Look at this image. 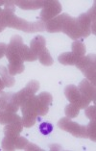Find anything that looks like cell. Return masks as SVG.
I'll return each instance as SVG.
<instances>
[{
    "label": "cell",
    "mask_w": 96,
    "mask_h": 151,
    "mask_svg": "<svg viewBox=\"0 0 96 151\" xmlns=\"http://www.w3.org/2000/svg\"><path fill=\"white\" fill-rule=\"evenodd\" d=\"M12 94L11 93H4L2 91L0 93V111H5L7 106H8L9 102L11 101V98H12Z\"/></svg>",
    "instance_id": "20"
},
{
    "label": "cell",
    "mask_w": 96,
    "mask_h": 151,
    "mask_svg": "<svg viewBox=\"0 0 96 151\" xmlns=\"http://www.w3.org/2000/svg\"><path fill=\"white\" fill-rule=\"evenodd\" d=\"M17 7H19L22 10H38L43 7L44 1L42 0H38V1H35V0H32V1H27V0H24V1H14Z\"/></svg>",
    "instance_id": "13"
},
{
    "label": "cell",
    "mask_w": 96,
    "mask_h": 151,
    "mask_svg": "<svg viewBox=\"0 0 96 151\" xmlns=\"http://www.w3.org/2000/svg\"><path fill=\"white\" fill-rule=\"evenodd\" d=\"M64 95L70 103L78 104L81 101V99H82V94H81L78 87L74 86V85H68V86L65 87Z\"/></svg>",
    "instance_id": "10"
},
{
    "label": "cell",
    "mask_w": 96,
    "mask_h": 151,
    "mask_svg": "<svg viewBox=\"0 0 96 151\" xmlns=\"http://www.w3.org/2000/svg\"><path fill=\"white\" fill-rule=\"evenodd\" d=\"M71 48H72V53L80 58H82L86 55V52H87L86 45H85L82 42H80V40H75V42L72 43Z\"/></svg>",
    "instance_id": "17"
},
{
    "label": "cell",
    "mask_w": 96,
    "mask_h": 151,
    "mask_svg": "<svg viewBox=\"0 0 96 151\" xmlns=\"http://www.w3.org/2000/svg\"><path fill=\"white\" fill-rule=\"evenodd\" d=\"M62 7L61 3L54 0V1H44V4L42 7V11L40 12V20L42 22H47L54 17L61 14Z\"/></svg>",
    "instance_id": "6"
},
{
    "label": "cell",
    "mask_w": 96,
    "mask_h": 151,
    "mask_svg": "<svg viewBox=\"0 0 96 151\" xmlns=\"http://www.w3.org/2000/svg\"><path fill=\"white\" fill-rule=\"evenodd\" d=\"M5 3H6V1H0V6L5 5Z\"/></svg>",
    "instance_id": "31"
},
{
    "label": "cell",
    "mask_w": 96,
    "mask_h": 151,
    "mask_svg": "<svg viewBox=\"0 0 96 151\" xmlns=\"http://www.w3.org/2000/svg\"><path fill=\"white\" fill-rule=\"evenodd\" d=\"M0 78H1L3 82H4L5 87L11 88L14 86V77L10 74L8 71V68H5L4 65H0Z\"/></svg>",
    "instance_id": "15"
},
{
    "label": "cell",
    "mask_w": 96,
    "mask_h": 151,
    "mask_svg": "<svg viewBox=\"0 0 96 151\" xmlns=\"http://www.w3.org/2000/svg\"><path fill=\"white\" fill-rule=\"evenodd\" d=\"M1 13H2V9L0 8V14H1Z\"/></svg>",
    "instance_id": "33"
},
{
    "label": "cell",
    "mask_w": 96,
    "mask_h": 151,
    "mask_svg": "<svg viewBox=\"0 0 96 151\" xmlns=\"http://www.w3.org/2000/svg\"><path fill=\"white\" fill-rule=\"evenodd\" d=\"M16 115V114L11 113L8 111H0V124L6 125L10 123L11 121L14 119V117Z\"/></svg>",
    "instance_id": "19"
},
{
    "label": "cell",
    "mask_w": 96,
    "mask_h": 151,
    "mask_svg": "<svg viewBox=\"0 0 96 151\" xmlns=\"http://www.w3.org/2000/svg\"><path fill=\"white\" fill-rule=\"evenodd\" d=\"M10 28L21 30L26 33H35V32H42L45 31V24L42 20L34 21V22H29V21L16 17V14L11 17L8 22V26Z\"/></svg>",
    "instance_id": "2"
},
{
    "label": "cell",
    "mask_w": 96,
    "mask_h": 151,
    "mask_svg": "<svg viewBox=\"0 0 96 151\" xmlns=\"http://www.w3.org/2000/svg\"><path fill=\"white\" fill-rule=\"evenodd\" d=\"M77 68H79L81 71L86 76L90 82L95 87L96 85V56L95 54H90L87 56L82 57L79 62L75 65Z\"/></svg>",
    "instance_id": "3"
},
{
    "label": "cell",
    "mask_w": 96,
    "mask_h": 151,
    "mask_svg": "<svg viewBox=\"0 0 96 151\" xmlns=\"http://www.w3.org/2000/svg\"><path fill=\"white\" fill-rule=\"evenodd\" d=\"M29 141L26 138L23 137H17L16 139V143H14V150L16 149H25V147L28 145Z\"/></svg>",
    "instance_id": "26"
},
{
    "label": "cell",
    "mask_w": 96,
    "mask_h": 151,
    "mask_svg": "<svg viewBox=\"0 0 96 151\" xmlns=\"http://www.w3.org/2000/svg\"><path fill=\"white\" fill-rule=\"evenodd\" d=\"M78 89L81 94L87 97L88 99H90L91 101L95 102V87L87 79L85 78L84 80L81 81V83L78 86Z\"/></svg>",
    "instance_id": "8"
},
{
    "label": "cell",
    "mask_w": 96,
    "mask_h": 151,
    "mask_svg": "<svg viewBox=\"0 0 96 151\" xmlns=\"http://www.w3.org/2000/svg\"><path fill=\"white\" fill-rule=\"evenodd\" d=\"M4 88H6V87H5V84H4V82L2 81V79L0 78V91H2L3 90H4Z\"/></svg>",
    "instance_id": "30"
},
{
    "label": "cell",
    "mask_w": 96,
    "mask_h": 151,
    "mask_svg": "<svg viewBox=\"0 0 96 151\" xmlns=\"http://www.w3.org/2000/svg\"><path fill=\"white\" fill-rule=\"evenodd\" d=\"M39 100L42 101L44 105H46V106H50V104L52 103V100H53V96L51 95L49 93H39Z\"/></svg>",
    "instance_id": "25"
},
{
    "label": "cell",
    "mask_w": 96,
    "mask_h": 151,
    "mask_svg": "<svg viewBox=\"0 0 96 151\" xmlns=\"http://www.w3.org/2000/svg\"><path fill=\"white\" fill-rule=\"evenodd\" d=\"M38 59L40 62V64L45 65V67H50V65H52L53 63H54L53 58L51 57V55L49 53V50H48L46 47L39 54Z\"/></svg>",
    "instance_id": "16"
},
{
    "label": "cell",
    "mask_w": 96,
    "mask_h": 151,
    "mask_svg": "<svg viewBox=\"0 0 96 151\" xmlns=\"http://www.w3.org/2000/svg\"><path fill=\"white\" fill-rule=\"evenodd\" d=\"M44 24H45V30L49 33L62 32L74 40L84 38L77 23V18L70 17L66 13L59 14Z\"/></svg>",
    "instance_id": "1"
},
{
    "label": "cell",
    "mask_w": 96,
    "mask_h": 151,
    "mask_svg": "<svg viewBox=\"0 0 96 151\" xmlns=\"http://www.w3.org/2000/svg\"><path fill=\"white\" fill-rule=\"evenodd\" d=\"M53 131V125L48 121H44V122L40 123L39 125V132L44 136L49 135L51 132Z\"/></svg>",
    "instance_id": "24"
},
{
    "label": "cell",
    "mask_w": 96,
    "mask_h": 151,
    "mask_svg": "<svg viewBox=\"0 0 96 151\" xmlns=\"http://www.w3.org/2000/svg\"><path fill=\"white\" fill-rule=\"evenodd\" d=\"M86 14H87V17H90V20H91V28H90L91 33L93 35H95V33H96L95 32V18H96V14H95V3L93 4V7L88 10Z\"/></svg>",
    "instance_id": "23"
},
{
    "label": "cell",
    "mask_w": 96,
    "mask_h": 151,
    "mask_svg": "<svg viewBox=\"0 0 96 151\" xmlns=\"http://www.w3.org/2000/svg\"><path fill=\"white\" fill-rule=\"evenodd\" d=\"M58 127L68 132L76 138H87V128L85 125H81L72 121L69 117H62L58 121Z\"/></svg>",
    "instance_id": "4"
},
{
    "label": "cell",
    "mask_w": 96,
    "mask_h": 151,
    "mask_svg": "<svg viewBox=\"0 0 96 151\" xmlns=\"http://www.w3.org/2000/svg\"><path fill=\"white\" fill-rule=\"evenodd\" d=\"M4 29H5V28H3V27L1 26V25H0V33H1L3 30H4Z\"/></svg>",
    "instance_id": "32"
},
{
    "label": "cell",
    "mask_w": 96,
    "mask_h": 151,
    "mask_svg": "<svg viewBox=\"0 0 96 151\" xmlns=\"http://www.w3.org/2000/svg\"><path fill=\"white\" fill-rule=\"evenodd\" d=\"M39 90V83L37 80H31L30 82H28V84L26 85V87L24 89H22L16 93H13L12 99L20 107L29 98L34 96Z\"/></svg>",
    "instance_id": "5"
},
{
    "label": "cell",
    "mask_w": 96,
    "mask_h": 151,
    "mask_svg": "<svg viewBox=\"0 0 96 151\" xmlns=\"http://www.w3.org/2000/svg\"><path fill=\"white\" fill-rule=\"evenodd\" d=\"M80 59V57L76 56L72 52H65L59 56L58 61L60 62V64L64 65H75L79 62Z\"/></svg>",
    "instance_id": "14"
},
{
    "label": "cell",
    "mask_w": 96,
    "mask_h": 151,
    "mask_svg": "<svg viewBox=\"0 0 96 151\" xmlns=\"http://www.w3.org/2000/svg\"><path fill=\"white\" fill-rule=\"evenodd\" d=\"M8 71L11 75H16V74H20V73H22L24 71L25 69V67L24 65H8Z\"/></svg>",
    "instance_id": "21"
},
{
    "label": "cell",
    "mask_w": 96,
    "mask_h": 151,
    "mask_svg": "<svg viewBox=\"0 0 96 151\" xmlns=\"http://www.w3.org/2000/svg\"><path fill=\"white\" fill-rule=\"evenodd\" d=\"M46 40L42 36H37L31 40L30 42V49L34 52L36 55H38L45 48Z\"/></svg>",
    "instance_id": "11"
},
{
    "label": "cell",
    "mask_w": 96,
    "mask_h": 151,
    "mask_svg": "<svg viewBox=\"0 0 96 151\" xmlns=\"http://www.w3.org/2000/svg\"><path fill=\"white\" fill-rule=\"evenodd\" d=\"M22 129H23V125H22V119L16 115L14 119L11 121L10 123L5 125L4 128V135L5 137L8 138H17L19 134L21 133Z\"/></svg>",
    "instance_id": "7"
},
{
    "label": "cell",
    "mask_w": 96,
    "mask_h": 151,
    "mask_svg": "<svg viewBox=\"0 0 96 151\" xmlns=\"http://www.w3.org/2000/svg\"><path fill=\"white\" fill-rule=\"evenodd\" d=\"M95 125L96 122L95 120H90V122L88 123L87 128V138H90L92 142L96 141V136H95Z\"/></svg>",
    "instance_id": "22"
},
{
    "label": "cell",
    "mask_w": 96,
    "mask_h": 151,
    "mask_svg": "<svg viewBox=\"0 0 96 151\" xmlns=\"http://www.w3.org/2000/svg\"><path fill=\"white\" fill-rule=\"evenodd\" d=\"M6 48H7V45H6V43L0 42V59H1L5 55Z\"/></svg>",
    "instance_id": "29"
},
{
    "label": "cell",
    "mask_w": 96,
    "mask_h": 151,
    "mask_svg": "<svg viewBox=\"0 0 96 151\" xmlns=\"http://www.w3.org/2000/svg\"><path fill=\"white\" fill-rule=\"evenodd\" d=\"M85 114L87 116V119H90V120H95L96 119V108L95 105L90 106L88 105L86 109H85Z\"/></svg>",
    "instance_id": "27"
},
{
    "label": "cell",
    "mask_w": 96,
    "mask_h": 151,
    "mask_svg": "<svg viewBox=\"0 0 96 151\" xmlns=\"http://www.w3.org/2000/svg\"><path fill=\"white\" fill-rule=\"evenodd\" d=\"M80 107L78 106V104L76 103H70L67 106L65 107L64 109V113L66 115V117H69V119H74V117H77L79 115L80 112Z\"/></svg>",
    "instance_id": "18"
},
{
    "label": "cell",
    "mask_w": 96,
    "mask_h": 151,
    "mask_svg": "<svg viewBox=\"0 0 96 151\" xmlns=\"http://www.w3.org/2000/svg\"><path fill=\"white\" fill-rule=\"evenodd\" d=\"M77 23L80 28L81 32H82L84 38H87L88 36L91 34V20L90 18L87 17V14H82L77 17Z\"/></svg>",
    "instance_id": "9"
},
{
    "label": "cell",
    "mask_w": 96,
    "mask_h": 151,
    "mask_svg": "<svg viewBox=\"0 0 96 151\" xmlns=\"http://www.w3.org/2000/svg\"><path fill=\"white\" fill-rule=\"evenodd\" d=\"M24 150H26V151H42V148H40V147H39L37 145H35V143H31L29 142Z\"/></svg>",
    "instance_id": "28"
},
{
    "label": "cell",
    "mask_w": 96,
    "mask_h": 151,
    "mask_svg": "<svg viewBox=\"0 0 96 151\" xmlns=\"http://www.w3.org/2000/svg\"><path fill=\"white\" fill-rule=\"evenodd\" d=\"M18 53H19L20 57L23 61L33 62V61L38 60V55H36L30 49V47L25 45L24 43H22V45L18 46Z\"/></svg>",
    "instance_id": "12"
}]
</instances>
